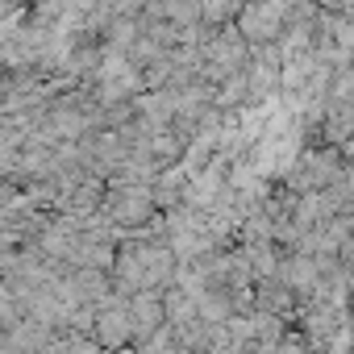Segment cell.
I'll use <instances>...</instances> for the list:
<instances>
[{
	"label": "cell",
	"instance_id": "7a4b0ae2",
	"mask_svg": "<svg viewBox=\"0 0 354 354\" xmlns=\"http://www.w3.org/2000/svg\"><path fill=\"white\" fill-rule=\"evenodd\" d=\"M154 196H150V188H129V184H104V196H100V221L113 230V234H121V238H129V234H142L150 221H154Z\"/></svg>",
	"mask_w": 354,
	"mask_h": 354
},
{
	"label": "cell",
	"instance_id": "8992f818",
	"mask_svg": "<svg viewBox=\"0 0 354 354\" xmlns=\"http://www.w3.org/2000/svg\"><path fill=\"white\" fill-rule=\"evenodd\" d=\"M113 354H133V350H129V346H125V350H113Z\"/></svg>",
	"mask_w": 354,
	"mask_h": 354
},
{
	"label": "cell",
	"instance_id": "277c9868",
	"mask_svg": "<svg viewBox=\"0 0 354 354\" xmlns=\"http://www.w3.org/2000/svg\"><path fill=\"white\" fill-rule=\"evenodd\" d=\"M88 342H92L96 350H104V354L133 346V329H129V313H125V300H121V296H113L109 304H100V308L92 313Z\"/></svg>",
	"mask_w": 354,
	"mask_h": 354
},
{
	"label": "cell",
	"instance_id": "5b68a950",
	"mask_svg": "<svg viewBox=\"0 0 354 354\" xmlns=\"http://www.w3.org/2000/svg\"><path fill=\"white\" fill-rule=\"evenodd\" d=\"M125 313H129V329H133V342H142V337H150V333H158L167 321H162V300H158V292H133V296H125Z\"/></svg>",
	"mask_w": 354,
	"mask_h": 354
},
{
	"label": "cell",
	"instance_id": "3957f363",
	"mask_svg": "<svg viewBox=\"0 0 354 354\" xmlns=\"http://www.w3.org/2000/svg\"><path fill=\"white\" fill-rule=\"evenodd\" d=\"M283 26H288V0H271V5H238V17H234V30L242 34V42L250 50L275 46Z\"/></svg>",
	"mask_w": 354,
	"mask_h": 354
},
{
	"label": "cell",
	"instance_id": "6da1fadb",
	"mask_svg": "<svg viewBox=\"0 0 354 354\" xmlns=\"http://www.w3.org/2000/svg\"><path fill=\"white\" fill-rule=\"evenodd\" d=\"M250 63V46L242 42V34L234 26L225 30H205L196 42V75L209 88H221L225 80H238Z\"/></svg>",
	"mask_w": 354,
	"mask_h": 354
}]
</instances>
